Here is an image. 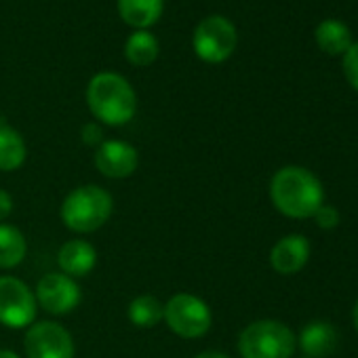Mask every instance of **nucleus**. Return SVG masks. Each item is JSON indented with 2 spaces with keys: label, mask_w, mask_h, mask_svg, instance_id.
Returning <instances> with one entry per match:
<instances>
[{
  "label": "nucleus",
  "mask_w": 358,
  "mask_h": 358,
  "mask_svg": "<svg viewBox=\"0 0 358 358\" xmlns=\"http://www.w3.org/2000/svg\"><path fill=\"white\" fill-rule=\"evenodd\" d=\"M162 322L184 339H199L209 333L213 324L211 308L205 299L192 293H175L164 303Z\"/></svg>",
  "instance_id": "nucleus-5"
},
{
  "label": "nucleus",
  "mask_w": 358,
  "mask_h": 358,
  "mask_svg": "<svg viewBox=\"0 0 358 358\" xmlns=\"http://www.w3.org/2000/svg\"><path fill=\"white\" fill-rule=\"evenodd\" d=\"M297 345L295 333L280 320H255L238 335L243 358H291Z\"/></svg>",
  "instance_id": "nucleus-4"
},
{
  "label": "nucleus",
  "mask_w": 358,
  "mask_h": 358,
  "mask_svg": "<svg viewBox=\"0 0 358 358\" xmlns=\"http://www.w3.org/2000/svg\"><path fill=\"white\" fill-rule=\"evenodd\" d=\"M192 43H194L196 55L203 62L222 64L234 53L238 45V34L230 20L222 15H211L196 26Z\"/></svg>",
  "instance_id": "nucleus-7"
},
{
  "label": "nucleus",
  "mask_w": 358,
  "mask_h": 358,
  "mask_svg": "<svg viewBox=\"0 0 358 358\" xmlns=\"http://www.w3.org/2000/svg\"><path fill=\"white\" fill-rule=\"evenodd\" d=\"M26 156L28 148L22 133L7 120H0V171H17L26 162Z\"/></svg>",
  "instance_id": "nucleus-14"
},
{
  "label": "nucleus",
  "mask_w": 358,
  "mask_h": 358,
  "mask_svg": "<svg viewBox=\"0 0 358 358\" xmlns=\"http://www.w3.org/2000/svg\"><path fill=\"white\" fill-rule=\"evenodd\" d=\"M270 199L282 215L306 220L314 217V213L320 209L324 192L314 173L291 164L274 173L270 182Z\"/></svg>",
  "instance_id": "nucleus-1"
},
{
  "label": "nucleus",
  "mask_w": 358,
  "mask_h": 358,
  "mask_svg": "<svg viewBox=\"0 0 358 358\" xmlns=\"http://www.w3.org/2000/svg\"><path fill=\"white\" fill-rule=\"evenodd\" d=\"M164 7V0H118L120 17L133 28H148L152 26Z\"/></svg>",
  "instance_id": "nucleus-16"
},
{
  "label": "nucleus",
  "mask_w": 358,
  "mask_h": 358,
  "mask_svg": "<svg viewBox=\"0 0 358 358\" xmlns=\"http://www.w3.org/2000/svg\"><path fill=\"white\" fill-rule=\"evenodd\" d=\"M354 327H356V331H358V301H356V306H354Z\"/></svg>",
  "instance_id": "nucleus-26"
},
{
  "label": "nucleus",
  "mask_w": 358,
  "mask_h": 358,
  "mask_svg": "<svg viewBox=\"0 0 358 358\" xmlns=\"http://www.w3.org/2000/svg\"><path fill=\"white\" fill-rule=\"evenodd\" d=\"M34 295H36V303L53 316H64L74 312L83 299L80 285L62 272H49L41 276Z\"/></svg>",
  "instance_id": "nucleus-9"
},
{
  "label": "nucleus",
  "mask_w": 358,
  "mask_h": 358,
  "mask_svg": "<svg viewBox=\"0 0 358 358\" xmlns=\"http://www.w3.org/2000/svg\"><path fill=\"white\" fill-rule=\"evenodd\" d=\"M337 341V329L324 320H314L299 333V348L308 358H327L335 352Z\"/></svg>",
  "instance_id": "nucleus-13"
},
{
  "label": "nucleus",
  "mask_w": 358,
  "mask_h": 358,
  "mask_svg": "<svg viewBox=\"0 0 358 358\" xmlns=\"http://www.w3.org/2000/svg\"><path fill=\"white\" fill-rule=\"evenodd\" d=\"M24 350L28 358H74L72 333L53 320H36L26 329Z\"/></svg>",
  "instance_id": "nucleus-8"
},
{
  "label": "nucleus",
  "mask_w": 358,
  "mask_h": 358,
  "mask_svg": "<svg viewBox=\"0 0 358 358\" xmlns=\"http://www.w3.org/2000/svg\"><path fill=\"white\" fill-rule=\"evenodd\" d=\"M310 257V243L301 234H289L280 238L270 251V264L278 274H297Z\"/></svg>",
  "instance_id": "nucleus-12"
},
{
  "label": "nucleus",
  "mask_w": 358,
  "mask_h": 358,
  "mask_svg": "<svg viewBox=\"0 0 358 358\" xmlns=\"http://www.w3.org/2000/svg\"><path fill=\"white\" fill-rule=\"evenodd\" d=\"M13 213V199L7 190L0 188V224H5V220Z\"/></svg>",
  "instance_id": "nucleus-23"
},
{
  "label": "nucleus",
  "mask_w": 358,
  "mask_h": 358,
  "mask_svg": "<svg viewBox=\"0 0 358 358\" xmlns=\"http://www.w3.org/2000/svg\"><path fill=\"white\" fill-rule=\"evenodd\" d=\"M36 295L17 276H0V324L9 329H28L36 322Z\"/></svg>",
  "instance_id": "nucleus-6"
},
{
  "label": "nucleus",
  "mask_w": 358,
  "mask_h": 358,
  "mask_svg": "<svg viewBox=\"0 0 358 358\" xmlns=\"http://www.w3.org/2000/svg\"><path fill=\"white\" fill-rule=\"evenodd\" d=\"M314 36H316L318 47L329 55H341L352 45V34H350L348 26L343 22H339V20L320 22Z\"/></svg>",
  "instance_id": "nucleus-17"
},
{
  "label": "nucleus",
  "mask_w": 358,
  "mask_h": 358,
  "mask_svg": "<svg viewBox=\"0 0 358 358\" xmlns=\"http://www.w3.org/2000/svg\"><path fill=\"white\" fill-rule=\"evenodd\" d=\"M314 220H316V224H318L322 230H333V228H337V224H339V213H337V209L331 207V205H320V209L314 213Z\"/></svg>",
  "instance_id": "nucleus-21"
},
{
  "label": "nucleus",
  "mask_w": 358,
  "mask_h": 358,
  "mask_svg": "<svg viewBox=\"0 0 358 358\" xmlns=\"http://www.w3.org/2000/svg\"><path fill=\"white\" fill-rule=\"evenodd\" d=\"M87 106L101 124L120 127L133 120L137 112V95L124 76L116 72H99L87 87Z\"/></svg>",
  "instance_id": "nucleus-2"
},
{
  "label": "nucleus",
  "mask_w": 358,
  "mask_h": 358,
  "mask_svg": "<svg viewBox=\"0 0 358 358\" xmlns=\"http://www.w3.org/2000/svg\"><path fill=\"white\" fill-rule=\"evenodd\" d=\"M124 55L133 66H150L158 57V38L148 30H135L124 45Z\"/></svg>",
  "instance_id": "nucleus-19"
},
{
  "label": "nucleus",
  "mask_w": 358,
  "mask_h": 358,
  "mask_svg": "<svg viewBox=\"0 0 358 358\" xmlns=\"http://www.w3.org/2000/svg\"><path fill=\"white\" fill-rule=\"evenodd\" d=\"M112 211H114L112 194L97 184H87L74 188L64 199L59 215L68 230L76 234H91L108 224Z\"/></svg>",
  "instance_id": "nucleus-3"
},
{
  "label": "nucleus",
  "mask_w": 358,
  "mask_h": 358,
  "mask_svg": "<svg viewBox=\"0 0 358 358\" xmlns=\"http://www.w3.org/2000/svg\"><path fill=\"white\" fill-rule=\"evenodd\" d=\"M129 320L139 329H152L162 322L164 316V303L154 295H137L129 303Z\"/></svg>",
  "instance_id": "nucleus-18"
},
{
  "label": "nucleus",
  "mask_w": 358,
  "mask_h": 358,
  "mask_svg": "<svg viewBox=\"0 0 358 358\" xmlns=\"http://www.w3.org/2000/svg\"><path fill=\"white\" fill-rule=\"evenodd\" d=\"M0 358H20V354L7 348H0Z\"/></svg>",
  "instance_id": "nucleus-25"
},
{
  "label": "nucleus",
  "mask_w": 358,
  "mask_h": 358,
  "mask_svg": "<svg viewBox=\"0 0 358 358\" xmlns=\"http://www.w3.org/2000/svg\"><path fill=\"white\" fill-rule=\"evenodd\" d=\"M343 76L345 80L358 91V43H352L350 49L343 53Z\"/></svg>",
  "instance_id": "nucleus-20"
},
{
  "label": "nucleus",
  "mask_w": 358,
  "mask_h": 358,
  "mask_svg": "<svg viewBox=\"0 0 358 358\" xmlns=\"http://www.w3.org/2000/svg\"><path fill=\"white\" fill-rule=\"evenodd\" d=\"M28 253L26 236L11 224H0V270L17 268Z\"/></svg>",
  "instance_id": "nucleus-15"
},
{
  "label": "nucleus",
  "mask_w": 358,
  "mask_h": 358,
  "mask_svg": "<svg viewBox=\"0 0 358 358\" xmlns=\"http://www.w3.org/2000/svg\"><path fill=\"white\" fill-rule=\"evenodd\" d=\"M194 358H230L226 352H220V350H205L201 354H196Z\"/></svg>",
  "instance_id": "nucleus-24"
},
{
  "label": "nucleus",
  "mask_w": 358,
  "mask_h": 358,
  "mask_svg": "<svg viewBox=\"0 0 358 358\" xmlns=\"http://www.w3.org/2000/svg\"><path fill=\"white\" fill-rule=\"evenodd\" d=\"M83 141L87 145H99L103 141V133H101V127L97 122H87L83 127Z\"/></svg>",
  "instance_id": "nucleus-22"
},
{
  "label": "nucleus",
  "mask_w": 358,
  "mask_h": 358,
  "mask_svg": "<svg viewBox=\"0 0 358 358\" xmlns=\"http://www.w3.org/2000/svg\"><path fill=\"white\" fill-rule=\"evenodd\" d=\"M57 266L62 274L70 278H85L93 272L97 266V251L89 241L83 238H72L62 245L57 251Z\"/></svg>",
  "instance_id": "nucleus-11"
},
{
  "label": "nucleus",
  "mask_w": 358,
  "mask_h": 358,
  "mask_svg": "<svg viewBox=\"0 0 358 358\" xmlns=\"http://www.w3.org/2000/svg\"><path fill=\"white\" fill-rule=\"evenodd\" d=\"M303 358H308V356H303Z\"/></svg>",
  "instance_id": "nucleus-27"
},
{
  "label": "nucleus",
  "mask_w": 358,
  "mask_h": 358,
  "mask_svg": "<svg viewBox=\"0 0 358 358\" xmlns=\"http://www.w3.org/2000/svg\"><path fill=\"white\" fill-rule=\"evenodd\" d=\"M95 166L108 179L131 177L139 166L137 148L122 139H103L95 150Z\"/></svg>",
  "instance_id": "nucleus-10"
}]
</instances>
